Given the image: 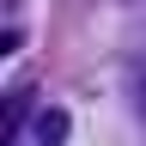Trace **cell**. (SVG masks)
Listing matches in <instances>:
<instances>
[{"label": "cell", "mask_w": 146, "mask_h": 146, "mask_svg": "<svg viewBox=\"0 0 146 146\" xmlns=\"http://www.w3.org/2000/svg\"><path fill=\"white\" fill-rule=\"evenodd\" d=\"M36 140H43V146H61L67 140V110H43V116H36Z\"/></svg>", "instance_id": "cell-1"}, {"label": "cell", "mask_w": 146, "mask_h": 146, "mask_svg": "<svg viewBox=\"0 0 146 146\" xmlns=\"http://www.w3.org/2000/svg\"><path fill=\"white\" fill-rule=\"evenodd\" d=\"M134 104H140V122H146V61L134 67Z\"/></svg>", "instance_id": "cell-2"}]
</instances>
